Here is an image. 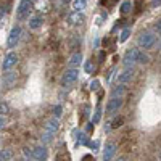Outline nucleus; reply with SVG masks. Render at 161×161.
Wrapping results in <instances>:
<instances>
[{
  "label": "nucleus",
  "instance_id": "1a4fd4ad",
  "mask_svg": "<svg viewBox=\"0 0 161 161\" xmlns=\"http://www.w3.org/2000/svg\"><path fill=\"white\" fill-rule=\"evenodd\" d=\"M121 105H123V98H111L106 105V114H114L121 108Z\"/></svg>",
  "mask_w": 161,
  "mask_h": 161
},
{
  "label": "nucleus",
  "instance_id": "c85d7f7f",
  "mask_svg": "<svg viewBox=\"0 0 161 161\" xmlns=\"http://www.w3.org/2000/svg\"><path fill=\"white\" fill-rule=\"evenodd\" d=\"M86 71H87V73H92V71H93V64H92L90 61L86 63Z\"/></svg>",
  "mask_w": 161,
  "mask_h": 161
},
{
  "label": "nucleus",
  "instance_id": "473e14b6",
  "mask_svg": "<svg viewBox=\"0 0 161 161\" xmlns=\"http://www.w3.org/2000/svg\"><path fill=\"white\" fill-rule=\"evenodd\" d=\"M24 155H26V156H29V158H31V156H32V152H31L29 148H24Z\"/></svg>",
  "mask_w": 161,
  "mask_h": 161
},
{
  "label": "nucleus",
  "instance_id": "6e6552de",
  "mask_svg": "<svg viewBox=\"0 0 161 161\" xmlns=\"http://www.w3.org/2000/svg\"><path fill=\"white\" fill-rule=\"evenodd\" d=\"M132 77H134V69L132 68H126L121 74H118V84L124 86V84L129 82V80H132Z\"/></svg>",
  "mask_w": 161,
  "mask_h": 161
},
{
  "label": "nucleus",
  "instance_id": "423d86ee",
  "mask_svg": "<svg viewBox=\"0 0 161 161\" xmlns=\"http://www.w3.org/2000/svg\"><path fill=\"white\" fill-rule=\"evenodd\" d=\"M139 53H140V50H139V48H130V50H127V52H126V55H124L123 63L127 66V68H132L134 63H137V57H139Z\"/></svg>",
  "mask_w": 161,
  "mask_h": 161
},
{
  "label": "nucleus",
  "instance_id": "dca6fc26",
  "mask_svg": "<svg viewBox=\"0 0 161 161\" xmlns=\"http://www.w3.org/2000/svg\"><path fill=\"white\" fill-rule=\"evenodd\" d=\"M36 8L40 13H47L48 11V0H36Z\"/></svg>",
  "mask_w": 161,
  "mask_h": 161
},
{
  "label": "nucleus",
  "instance_id": "9d476101",
  "mask_svg": "<svg viewBox=\"0 0 161 161\" xmlns=\"http://www.w3.org/2000/svg\"><path fill=\"white\" fill-rule=\"evenodd\" d=\"M84 15L82 13H79V11H73L68 15V23L73 24V26H77V24H82L84 23Z\"/></svg>",
  "mask_w": 161,
  "mask_h": 161
},
{
  "label": "nucleus",
  "instance_id": "cd10ccee",
  "mask_svg": "<svg viewBox=\"0 0 161 161\" xmlns=\"http://www.w3.org/2000/svg\"><path fill=\"white\" fill-rule=\"evenodd\" d=\"M77 139H79V140H77V143H82V145H87V143H89V140H87V137L84 136V134H80V136H79Z\"/></svg>",
  "mask_w": 161,
  "mask_h": 161
},
{
  "label": "nucleus",
  "instance_id": "f257e3e1",
  "mask_svg": "<svg viewBox=\"0 0 161 161\" xmlns=\"http://www.w3.org/2000/svg\"><path fill=\"white\" fill-rule=\"evenodd\" d=\"M58 129H60V123H58V119H57V118L48 119L47 123H45V126H44V130H42V142H44V143L50 142V140H52V137L55 136V132H57Z\"/></svg>",
  "mask_w": 161,
  "mask_h": 161
},
{
  "label": "nucleus",
  "instance_id": "9b49d317",
  "mask_svg": "<svg viewBox=\"0 0 161 161\" xmlns=\"http://www.w3.org/2000/svg\"><path fill=\"white\" fill-rule=\"evenodd\" d=\"M114 152H116V145L114 143H106V147H105V150H103V159L105 161H110L113 156H114Z\"/></svg>",
  "mask_w": 161,
  "mask_h": 161
},
{
  "label": "nucleus",
  "instance_id": "c756f323",
  "mask_svg": "<svg viewBox=\"0 0 161 161\" xmlns=\"http://www.w3.org/2000/svg\"><path fill=\"white\" fill-rule=\"evenodd\" d=\"M153 29L159 32V29H161V23H159V21H156V23H155V26H153Z\"/></svg>",
  "mask_w": 161,
  "mask_h": 161
},
{
  "label": "nucleus",
  "instance_id": "f704fd0d",
  "mask_svg": "<svg viewBox=\"0 0 161 161\" xmlns=\"http://www.w3.org/2000/svg\"><path fill=\"white\" fill-rule=\"evenodd\" d=\"M105 130H106V132H110V130H111V123H108V124L105 126Z\"/></svg>",
  "mask_w": 161,
  "mask_h": 161
},
{
  "label": "nucleus",
  "instance_id": "a211bd4d",
  "mask_svg": "<svg viewBox=\"0 0 161 161\" xmlns=\"http://www.w3.org/2000/svg\"><path fill=\"white\" fill-rule=\"evenodd\" d=\"M124 92H126V89H124V86H121V84H118V87L116 89H113V98H121L124 95Z\"/></svg>",
  "mask_w": 161,
  "mask_h": 161
},
{
  "label": "nucleus",
  "instance_id": "2eb2a0df",
  "mask_svg": "<svg viewBox=\"0 0 161 161\" xmlns=\"http://www.w3.org/2000/svg\"><path fill=\"white\" fill-rule=\"evenodd\" d=\"M29 29H39V28H42V24H44V19L40 18V16H34L29 19Z\"/></svg>",
  "mask_w": 161,
  "mask_h": 161
},
{
  "label": "nucleus",
  "instance_id": "7ed1b4c3",
  "mask_svg": "<svg viewBox=\"0 0 161 161\" xmlns=\"http://www.w3.org/2000/svg\"><path fill=\"white\" fill-rule=\"evenodd\" d=\"M155 40H156L155 34H152V32H142L139 36V39H137V42H139V47H142V48H152L153 44H155Z\"/></svg>",
  "mask_w": 161,
  "mask_h": 161
},
{
  "label": "nucleus",
  "instance_id": "5701e85b",
  "mask_svg": "<svg viewBox=\"0 0 161 161\" xmlns=\"http://www.w3.org/2000/svg\"><path fill=\"white\" fill-rule=\"evenodd\" d=\"M98 87H100V82H98V79H93V80H90V84H89V89L93 92V90H98Z\"/></svg>",
  "mask_w": 161,
  "mask_h": 161
},
{
  "label": "nucleus",
  "instance_id": "c9c22d12",
  "mask_svg": "<svg viewBox=\"0 0 161 161\" xmlns=\"http://www.w3.org/2000/svg\"><path fill=\"white\" fill-rule=\"evenodd\" d=\"M118 161H126V159H118Z\"/></svg>",
  "mask_w": 161,
  "mask_h": 161
},
{
  "label": "nucleus",
  "instance_id": "412c9836",
  "mask_svg": "<svg viewBox=\"0 0 161 161\" xmlns=\"http://www.w3.org/2000/svg\"><path fill=\"white\" fill-rule=\"evenodd\" d=\"M100 118H102V108H100V106H97V108H95V114H93V119H92V124L98 123Z\"/></svg>",
  "mask_w": 161,
  "mask_h": 161
},
{
  "label": "nucleus",
  "instance_id": "7c9ffc66",
  "mask_svg": "<svg viewBox=\"0 0 161 161\" xmlns=\"http://www.w3.org/2000/svg\"><path fill=\"white\" fill-rule=\"evenodd\" d=\"M87 145H90V148H93V150H97V147H98V143H97V142H89Z\"/></svg>",
  "mask_w": 161,
  "mask_h": 161
},
{
  "label": "nucleus",
  "instance_id": "393cba45",
  "mask_svg": "<svg viewBox=\"0 0 161 161\" xmlns=\"http://www.w3.org/2000/svg\"><path fill=\"white\" fill-rule=\"evenodd\" d=\"M130 2H124L123 5H121V11H123V13H129L130 11Z\"/></svg>",
  "mask_w": 161,
  "mask_h": 161
},
{
  "label": "nucleus",
  "instance_id": "0eeeda50",
  "mask_svg": "<svg viewBox=\"0 0 161 161\" xmlns=\"http://www.w3.org/2000/svg\"><path fill=\"white\" fill-rule=\"evenodd\" d=\"M18 63V55L16 53H13V52H10L8 55L3 58V63H2V69L3 71H8V69H11L13 66H15Z\"/></svg>",
  "mask_w": 161,
  "mask_h": 161
},
{
  "label": "nucleus",
  "instance_id": "f8f14e48",
  "mask_svg": "<svg viewBox=\"0 0 161 161\" xmlns=\"http://www.w3.org/2000/svg\"><path fill=\"white\" fill-rule=\"evenodd\" d=\"M15 82H16V73H7L3 76V86L7 89H11L15 86Z\"/></svg>",
  "mask_w": 161,
  "mask_h": 161
},
{
  "label": "nucleus",
  "instance_id": "bb28decb",
  "mask_svg": "<svg viewBox=\"0 0 161 161\" xmlns=\"http://www.w3.org/2000/svg\"><path fill=\"white\" fill-rule=\"evenodd\" d=\"M61 111H63V110H61V106L57 105L55 108H53V118H60V116H61Z\"/></svg>",
  "mask_w": 161,
  "mask_h": 161
},
{
  "label": "nucleus",
  "instance_id": "6ab92c4d",
  "mask_svg": "<svg viewBox=\"0 0 161 161\" xmlns=\"http://www.w3.org/2000/svg\"><path fill=\"white\" fill-rule=\"evenodd\" d=\"M11 156H13V152L10 148H5L2 153H0V161H8Z\"/></svg>",
  "mask_w": 161,
  "mask_h": 161
},
{
  "label": "nucleus",
  "instance_id": "b1692460",
  "mask_svg": "<svg viewBox=\"0 0 161 161\" xmlns=\"http://www.w3.org/2000/svg\"><path fill=\"white\" fill-rule=\"evenodd\" d=\"M129 36H130V31H129V29H124L123 32H121V37H119V42H126V40L129 39Z\"/></svg>",
  "mask_w": 161,
  "mask_h": 161
},
{
  "label": "nucleus",
  "instance_id": "39448f33",
  "mask_svg": "<svg viewBox=\"0 0 161 161\" xmlns=\"http://www.w3.org/2000/svg\"><path fill=\"white\" fill-rule=\"evenodd\" d=\"M19 37H21V28L15 26L11 31H10V36H8V40H7V45L8 48H15L19 42Z\"/></svg>",
  "mask_w": 161,
  "mask_h": 161
},
{
  "label": "nucleus",
  "instance_id": "f3484780",
  "mask_svg": "<svg viewBox=\"0 0 161 161\" xmlns=\"http://www.w3.org/2000/svg\"><path fill=\"white\" fill-rule=\"evenodd\" d=\"M73 8H74V11H82V10H86L87 8V0H74L73 2Z\"/></svg>",
  "mask_w": 161,
  "mask_h": 161
},
{
  "label": "nucleus",
  "instance_id": "aec40b11",
  "mask_svg": "<svg viewBox=\"0 0 161 161\" xmlns=\"http://www.w3.org/2000/svg\"><path fill=\"white\" fill-rule=\"evenodd\" d=\"M8 113H10V106H8V103L0 102V116H2V114H8Z\"/></svg>",
  "mask_w": 161,
  "mask_h": 161
},
{
  "label": "nucleus",
  "instance_id": "e433bc0d",
  "mask_svg": "<svg viewBox=\"0 0 161 161\" xmlns=\"http://www.w3.org/2000/svg\"><path fill=\"white\" fill-rule=\"evenodd\" d=\"M57 161H60V159H57Z\"/></svg>",
  "mask_w": 161,
  "mask_h": 161
},
{
  "label": "nucleus",
  "instance_id": "f03ea898",
  "mask_svg": "<svg viewBox=\"0 0 161 161\" xmlns=\"http://www.w3.org/2000/svg\"><path fill=\"white\" fill-rule=\"evenodd\" d=\"M31 11H32L31 0H21L19 5H18V10H16V18H18L19 21L28 19L29 15H31Z\"/></svg>",
  "mask_w": 161,
  "mask_h": 161
},
{
  "label": "nucleus",
  "instance_id": "a878e982",
  "mask_svg": "<svg viewBox=\"0 0 161 161\" xmlns=\"http://www.w3.org/2000/svg\"><path fill=\"white\" fill-rule=\"evenodd\" d=\"M123 123H124V119H123V118H116V119L113 121V123H111V127H114V129H116V127H119Z\"/></svg>",
  "mask_w": 161,
  "mask_h": 161
},
{
  "label": "nucleus",
  "instance_id": "2f4dec72",
  "mask_svg": "<svg viewBox=\"0 0 161 161\" xmlns=\"http://www.w3.org/2000/svg\"><path fill=\"white\" fill-rule=\"evenodd\" d=\"M3 127H5V118L0 116V129H3Z\"/></svg>",
  "mask_w": 161,
  "mask_h": 161
},
{
  "label": "nucleus",
  "instance_id": "72a5a7b5",
  "mask_svg": "<svg viewBox=\"0 0 161 161\" xmlns=\"http://www.w3.org/2000/svg\"><path fill=\"white\" fill-rule=\"evenodd\" d=\"M82 161H93V158H92V155H86L82 158Z\"/></svg>",
  "mask_w": 161,
  "mask_h": 161
},
{
  "label": "nucleus",
  "instance_id": "ddd939ff",
  "mask_svg": "<svg viewBox=\"0 0 161 161\" xmlns=\"http://www.w3.org/2000/svg\"><path fill=\"white\" fill-rule=\"evenodd\" d=\"M32 156H34L36 159H39V161H44V159L47 158V148H45V147H42V145L36 147V148H34V153H32Z\"/></svg>",
  "mask_w": 161,
  "mask_h": 161
},
{
  "label": "nucleus",
  "instance_id": "4be33fe9",
  "mask_svg": "<svg viewBox=\"0 0 161 161\" xmlns=\"http://www.w3.org/2000/svg\"><path fill=\"white\" fill-rule=\"evenodd\" d=\"M148 61H150V58L147 57L145 53H142V52H140V53H139V57H137V63H142V64H145V63H148Z\"/></svg>",
  "mask_w": 161,
  "mask_h": 161
},
{
  "label": "nucleus",
  "instance_id": "4468645a",
  "mask_svg": "<svg viewBox=\"0 0 161 161\" xmlns=\"http://www.w3.org/2000/svg\"><path fill=\"white\" fill-rule=\"evenodd\" d=\"M80 63H82V53H74V55H71V58L68 61L71 69H76L77 66H80Z\"/></svg>",
  "mask_w": 161,
  "mask_h": 161
},
{
  "label": "nucleus",
  "instance_id": "20e7f679",
  "mask_svg": "<svg viewBox=\"0 0 161 161\" xmlns=\"http://www.w3.org/2000/svg\"><path fill=\"white\" fill-rule=\"evenodd\" d=\"M77 77H79L77 69H68V71L63 74V79H61L63 87H69V86H73L76 80H77Z\"/></svg>",
  "mask_w": 161,
  "mask_h": 161
}]
</instances>
